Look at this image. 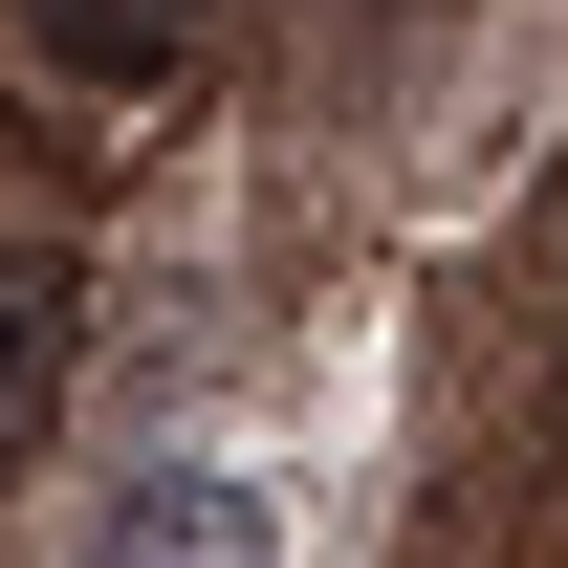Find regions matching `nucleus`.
Wrapping results in <instances>:
<instances>
[{
    "label": "nucleus",
    "instance_id": "f257e3e1",
    "mask_svg": "<svg viewBox=\"0 0 568 568\" xmlns=\"http://www.w3.org/2000/svg\"><path fill=\"white\" fill-rule=\"evenodd\" d=\"M110 568H284V525H263V481L175 459V481H132V503H110Z\"/></svg>",
    "mask_w": 568,
    "mask_h": 568
},
{
    "label": "nucleus",
    "instance_id": "f03ea898",
    "mask_svg": "<svg viewBox=\"0 0 568 568\" xmlns=\"http://www.w3.org/2000/svg\"><path fill=\"white\" fill-rule=\"evenodd\" d=\"M197 22H219V0H22V44H44L67 88H175Z\"/></svg>",
    "mask_w": 568,
    "mask_h": 568
},
{
    "label": "nucleus",
    "instance_id": "7ed1b4c3",
    "mask_svg": "<svg viewBox=\"0 0 568 568\" xmlns=\"http://www.w3.org/2000/svg\"><path fill=\"white\" fill-rule=\"evenodd\" d=\"M44 351H67V263H0V459L44 416Z\"/></svg>",
    "mask_w": 568,
    "mask_h": 568
}]
</instances>
